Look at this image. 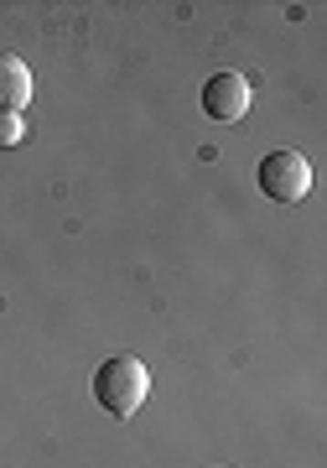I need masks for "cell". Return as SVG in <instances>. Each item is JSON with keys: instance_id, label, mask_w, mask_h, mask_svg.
Wrapping results in <instances>:
<instances>
[{"instance_id": "cell-1", "label": "cell", "mask_w": 327, "mask_h": 468, "mask_svg": "<svg viewBox=\"0 0 327 468\" xmlns=\"http://www.w3.org/2000/svg\"><path fill=\"white\" fill-rule=\"evenodd\" d=\"M151 396V369L135 359V354H110L104 365L94 369V401L110 411V417L131 421Z\"/></svg>"}, {"instance_id": "cell-2", "label": "cell", "mask_w": 327, "mask_h": 468, "mask_svg": "<svg viewBox=\"0 0 327 468\" xmlns=\"http://www.w3.org/2000/svg\"><path fill=\"white\" fill-rule=\"evenodd\" d=\"M255 183L270 203H301L311 193V167L301 151H270L255 167Z\"/></svg>"}, {"instance_id": "cell-3", "label": "cell", "mask_w": 327, "mask_h": 468, "mask_svg": "<svg viewBox=\"0 0 327 468\" xmlns=\"http://www.w3.org/2000/svg\"><path fill=\"white\" fill-rule=\"evenodd\" d=\"M249 79L245 73H213L208 84H203V110H208V120H218V125H234V120L249 115Z\"/></svg>"}, {"instance_id": "cell-4", "label": "cell", "mask_w": 327, "mask_h": 468, "mask_svg": "<svg viewBox=\"0 0 327 468\" xmlns=\"http://www.w3.org/2000/svg\"><path fill=\"white\" fill-rule=\"evenodd\" d=\"M32 100V68L16 52H0V115H21Z\"/></svg>"}, {"instance_id": "cell-5", "label": "cell", "mask_w": 327, "mask_h": 468, "mask_svg": "<svg viewBox=\"0 0 327 468\" xmlns=\"http://www.w3.org/2000/svg\"><path fill=\"white\" fill-rule=\"evenodd\" d=\"M26 141V120L21 115H0V151H11Z\"/></svg>"}]
</instances>
